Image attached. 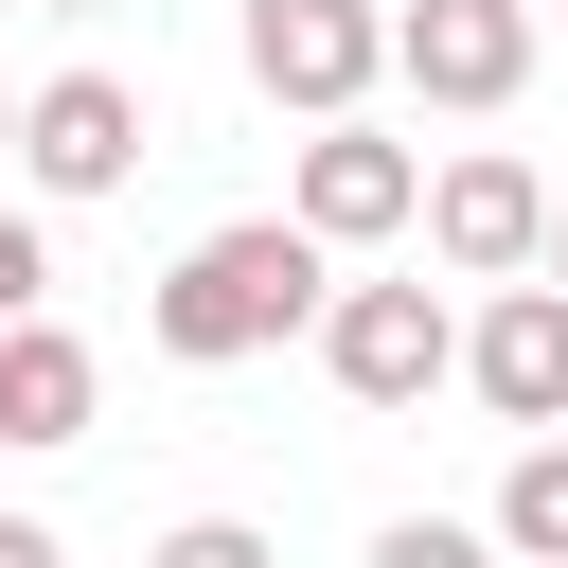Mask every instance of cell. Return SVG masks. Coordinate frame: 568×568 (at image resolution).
<instances>
[{"instance_id": "cell-13", "label": "cell", "mask_w": 568, "mask_h": 568, "mask_svg": "<svg viewBox=\"0 0 568 568\" xmlns=\"http://www.w3.org/2000/svg\"><path fill=\"white\" fill-rule=\"evenodd\" d=\"M53 302V248H36V213H0V320H36Z\"/></svg>"}, {"instance_id": "cell-9", "label": "cell", "mask_w": 568, "mask_h": 568, "mask_svg": "<svg viewBox=\"0 0 568 568\" xmlns=\"http://www.w3.org/2000/svg\"><path fill=\"white\" fill-rule=\"evenodd\" d=\"M89 408H106V355L36 302V320H0V444H89Z\"/></svg>"}, {"instance_id": "cell-1", "label": "cell", "mask_w": 568, "mask_h": 568, "mask_svg": "<svg viewBox=\"0 0 568 568\" xmlns=\"http://www.w3.org/2000/svg\"><path fill=\"white\" fill-rule=\"evenodd\" d=\"M320 302H337V248H320V231H284V213H231V231H195V248L160 266L142 337H160L178 373H248V355L320 337Z\"/></svg>"}, {"instance_id": "cell-8", "label": "cell", "mask_w": 568, "mask_h": 568, "mask_svg": "<svg viewBox=\"0 0 568 568\" xmlns=\"http://www.w3.org/2000/svg\"><path fill=\"white\" fill-rule=\"evenodd\" d=\"M462 390L532 444V426H568V284H497L479 320H462Z\"/></svg>"}, {"instance_id": "cell-6", "label": "cell", "mask_w": 568, "mask_h": 568, "mask_svg": "<svg viewBox=\"0 0 568 568\" xmlns=\"http://www.w3.org/2000/svg\"><path fill=\"white\" fill-rule=\"evenodd\" d=\"M18 178H36V195H124V178H142V89H124V71L18 89Z\"/></svg>"}, {"instance_id": "cell-5", "label": "cell", "mask_w": 568, "mask_h": 568, "mask_svg": "<svg viewBox=\"0 0 568 568\" xmlns=\"http://www.w3.org/2000/svg\"><path fill=\"white\" fill-rule=\"evenodd\" d=\"M426 213V160L355 106V124H302V178H284V231H320V248H390Z\"/></svg>"}, {"instance_id": "cell-4", "label": "cell", "mask_w": 568, "mask_h": 568, "mask_svg": "<svg viewBox=\"0 0 568 568\" xmlns=\"http://www.w3.org/2000/svg\"><path fill=\"white\" fill-rule=\"evenodd\" d=\"M408 231H426V266H444V284H532V248H550V178H532L515 142H462V160L426 178V213H408Z\"/></svg>"}, {"instance_id": "cell-16", "label": "cell", "mask_w": 568, "mask_h": 568, "mask_svg": "<svg viewBox=\"0 0 568 568\" xmlns=\"http://www.w3.org/2000/svg\"><path fill=\"white\" fill-rule=\"evenodd\" d=\"M36 18H106V0H36Z\"/></svg>"}, {"instance_id": "cell-15", "label": "cell", "mask_w": 568, "mask_h": 568, "mask_svg": "<svg viewBox=\"0 0 568 568\" xmlns=\"http://www.w3.org/2000/svg\"><path fill=\"white\" fill-rule=\"evenodd\" d=\"M532 284H568V213H550V248H532Z\"/></svg>"}, {"instance_id": "cell-3", "label": "cell", "mask_w": 568, "mask_h": 568, "mask_svg": "<svg viewBox=\"0 0 568 568\" xmlns=\"http://www.w3.org/2000/svg\"><path fill=\"white\" fill-rule=\"evenodd\" d=\"M320 373H337V408H426L462 373V302L444 284H337L320 302Z\"/></svg>"}, {"instance_id": "cell-2", "label": "cell", "mask_w": 568, "mask_h": 568, "mask_svg": "<svg viewBox=\"0 0 568 568\" xmlns=\"http://www.w3.org/2000/svg\"><path fill=\"white\" fill-rule=\"evenodd\" d=\"M231 53H248V89H266V106L355 124V106L390 89V0H248V18H231Z\"/></svg>"}, {"instance_id": "cell-12", "label": "cell", "mask_w": 568, "mask_h": 568, "mask_svg": "<svg viewBox=\"0 0 568 568\" xmlns=\"http://www.w3.org/2000/svg\"><path fill=\"white\" fill-rule=\"evenodd\" d=\"M142 568H284V550H266V532H248V515H178V532H160V550H142Z\"/></svg>"}, {"instance_id": "cell-10", "label": "cell", "mask_w": 568, "mask_h": 568, "mask_svg": "<svg viewBox=\"0 0 568 568\" xmlns=\"http://www.w3.org/2000/svg\"><path fill=\"white\" fill-rule=\"evenodd\" d=\"M497 568H568V426H532L515 462H497Z\"/></svg>"}, {"instance_id": "cell-14", "label": "cell", "mask_w": 568, "mask_h": 568, "mask_svg": "<svg viewBox=\"0 0 568 568\" xmlns=\"http://www.w3.org/2000/svg\"><path fill=\"white\" fill-rule=\"evenodd\" d=\"M0 568H71V550H53V515H0Z\"/></svg>"}, {"instance_id": "cell-17", "label": "cell", "mask_w": 568, "mask_h": 568, "mask_svg": "<svg viewBox=\"0 0 568 568\" xmlns=\"http://www.w3.org/2000/svg\"><path fill=\"white\" fill-rule=\"evenodd\" d=\"M0 160H18V106H0Z\"/></svg>"}, {"instance_id": "cell-11", "label": "cell", "mask_w": 568, "mask_h": 568, "mask_svg": "<svg viewBox=\"0 0 568 568\" xmlns=\"http://www.w3.org/2000/svg\"><path fill=\"white\" fill-rule=\"evenodd\" d=\"M355 568H497V532H479V515H390Z\"/></svg>"}, {"instance_id": "cell-7", "label": "cell", "mask_w": 568, "mask_h": 568, "mask_svg": "<svg viewBox=\"0 0 568 568\" xmlns=\"http://www.w3.org/2000/svg\"><path fill=\"white\" fill-rule=\"evenodd\" d=\"M390 71L426 106H515L532 89V0H390Z\"/></svg>"}]
</instances>
